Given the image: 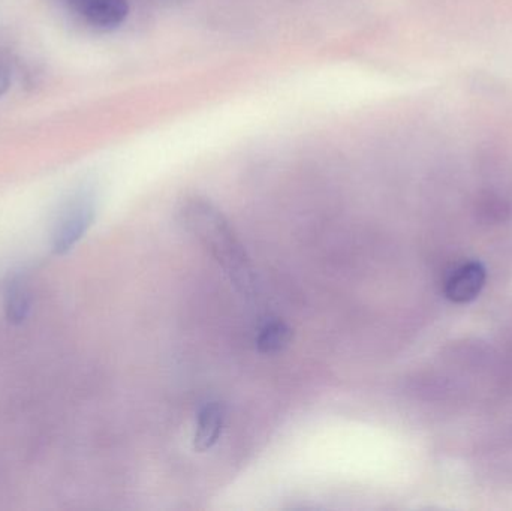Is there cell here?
<instances>
[{
	"instance_id": "cell-5",
	"label": "cell",
	"mask_w": 512,
	"mask_h": 511,
	"mask_svg": "<svg viewBox=\"0 0 512 511\" xmlns=\"http://www.w3.org/2000/svg\"><path fill=\"white\" fill-rule=\"evenodd\" d=\"M225 419V408L218 402H210L201 408L194 435V449L197 452H209L218 444L224 432Z\"/></svg>"
},
{
	"instance_id": "cell-2",
	"label": "cell",
	"mask_w": 512,
	"mask_h": 511,
	"mask_svg": "<svg viewBox=\"0 0 512 511\" xmlns=\"http://www.w3.org/2000/svg\"><path fill=\"white\" fill-rule=\"evenodd\" d=\"M96 216V194L90 186L75 191L57 212L51 228V251L65 255L86 236Z\"/></svg>"
},
{
	"instance_id": "cell-8",
	"label": "cell",
	"mask_w": 512,
	"mask_h": 511,
	"mask_svg": "<svg viewBox=\"0 0 512 511\" xmlns=\"http://www.w3.org/2000/svg\"><path fill=\"white\" fill-rule=\"evenodd\" d=\"M508 212L507 206L504 201L499 198L487 197L486 200L481 201L480 204V215L483 216L486 221L498 222L504 219L505 213Z\"/></svg>"
},
{
	"instance_id": "cell-9",
	"label": "cell",
	"mask_w": 512,
	"mask_h": 511,
	"mask_svg": "<svg viewBox=\"0 0 512 511\" xmlns=\"http://www.w3.org/2000/svg\"><path fill=\"white\" fill-rule=\"evenodd\" d=\"M12 69L8 59L0 54V96L5 95L11 87Z\"/></svg>"
},
{
	"instance_id": "cell-7",
	"label": "cell",
	"mask_w": 512,
	"mask_h": 511,
	"mask_svg": "<svg viewBox=\"0 0 512 511\" xmlns=\"http://www.w3.org/2000/svg\"><path fill=\"white\" fill-rule=\"evenodd\" d=\"M292 341V330L283 321H270L259 332L256 345L262 354H277Z\"/></svg>"
},
{
	"instance_id": "cell-6",
	"label": "cell",
	"mask_w": 512,
	"mask_h": 511,
	"mask_svg": "<svg viewBox=\"0 0 512 511\" xmlns=\"http://www.w3.org/2000/svg\"><path fill=\"white\" fill-rule=\"evenodd\" d=\"M33 294L29 281L23 275L9 279L3 293V311L11 324H23L32 312Z\"/></svg>"
},
{
	"instance_id": "cell-1",
	"label": "cell",
	"mask_w": 512,
	"mask_h": 511,
	"mask_svg": "<svg viewBox=\"0 0 512 511\" xmlns=\"http://www.w3.org/2000/svg\"><path fill=\"white\" fill-rule=\"evenodd\" d=\"M179 216L183 227L215 258L236 290L246 299H254V267L221 210L210 201L194 197L183 201Z\"/></svg>"
},
{
	"instance_id": "cell-4",
	"label": "cell",
	"mask_w": 512,
	"mask_h": 511,
	"mask_svg": "<svg viewBox=\"0 0 512 511\" xmlns=\"http://www.w3.org/2000/svg\"><path fill=\"white\" fill-rule=\"evenodd\" d=\"M66 3L78 17L101 30L116 29L129 14L128 0H66Z\"/></svg>"
},
{
	"instance_id": "cell-3",
	"label": "cell",
	"mask_w": 512,
	"mask_h": 511,
	"mask_svg": "<svg viewBox=\"0 0 512 511\" xmlns=\"http://www.w3.org/2000/svg\"><path fill=\"white\" fill-rule=\"evenodd\" d=\"M487 281V272L478 261L454 267L444 281V294L450 302L463 305L480 296Z\"/></svg>"
}]
</instances>
